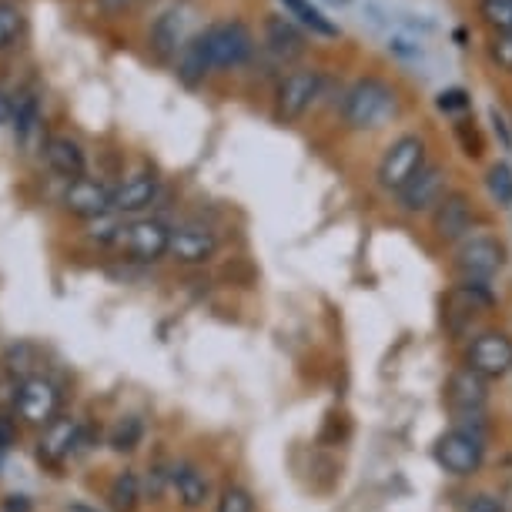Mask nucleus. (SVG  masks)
Returning a JSON list of instances; mask_svg holds the SVG:
<instances>
[{"instance_id":"6","label":"nucleus","mask_w":512,"mask_h":512,"mask_svg":"<svg viewBox=\"0 0 512 512\" xmlns=\"http://www.w3.org/2000/svg\"><path fill=\"white\" fill-rule=\"evenodd\" d=\"M482 459H486V446H482V436L469 429H449L446 436H439L436 442V462L449 476H476Z\"/></svg>"},{"instance_id":"20","label":"nucleus","mask_w":512,"mask_h":512,"mask_svg":"<svg viewBox=\"0 0 512 512\" xmlns=\"http://www.w3.org/2000/svg\"><path fill=\"white\" fill-rule=\"evenodd\" d=\"M278 4L285 7L288 17H295V24H302L305 31H312L315 37H338L342 34V27H338L322 7L312 4V0H278Z\"/></svg>"},{"instance_id":"16","label":"nucleus","mask_w":512,"mask_h":512,"mask_svg":"<svg viewBox=\"0 0 512 512\" xmlns=\"http://www.w3.org/2000/svg\"><path fill=\"white\" fill-rule=\"evenodd\" d=\"M188 41L191 37H188V11L185 7H171V11H164L151 27V44L161 57H178L181 51H185Z\"/></svg>"},{"instance_id":"36","label":"nucleus","mask_w":512,"mask_h":512,"mask_svg":"<svg viewBox=\"0 0 512 512\" xmlns=\"http://www.w3.org/2000/svg\"><path fill=\"white\" fill-rule=\"evenodd\" d=\"M14 98L7 94L4 88H0V124H7V121H14Z\"/></svg>"},{"instance_id":"34","label":"nucleus","mask_w":512,"mask_h":512,"mask_svg":"<svg viewBox=\"0 0 512 512\" xmlns=\"http://www.w3.org/2000/svg\"><path fill=\"white\" fill-rule=\"evenodd\" d=\"M489 121H492V131H496V138H502V148L512 151V134H509V124L506 118L499 114V108H489Z\"/></svg>"},{"instance_id":"28","label":"nucleus","mask_w":512,"mask_h":512,"mask_svg":"<svg viewBox=\"0 0 512 512\" xmlns=\"http://www.w3.org/2000/svg\"><path fill=\"white\" fill-rule=\"evenodd\" d=\"M34 124H37V98H34V94H24V98H17V104H14L17 138H24V134L31 131Z\"/></svg>"},{"instance_id":"1","label":"nucleus","mask_w":512,"mask_h":512,"mask_svg":"<svg viewBox=\"0 0 512 512\" xmlns=\"http://www.w3.org/2000/svg\"><path fill=\"white\" fill-rule=\"evenodd\" d=\"M399 111V94L382 77H355L342 94V121L349 131H379Z\"/></svg>"},{"instance_id":"3","label":"nucleus","mask_w":512,"mask_h":512,"mask_svg":"<svg viewBox=\"0 0 512 512\" xmlns=\"http://www.w3.org/2000/svg\"><path fill=\"white\" fill-rule=\"evenodd\" d=\"M325 74L318 67H292L275 88V118L292 124L305 118L315 108V101L322 98Z\"/></svg>"},{"instance_id":"7","label":"nucleus","mask_w":512,"mask_h":512,"mask_svg":"<svg viewBox=\"0 0 512 512\" xmlns=\"http://www.w3.org/2000/svg\"><path fill=\"white\" fill-rule=\"evenodd\" d=\"M449 195V171L442 164H425V168L409 181V188L399 191L402 211L409 215H432Z\"/></svg>"},{"instance_id":"30","label":"nucleus","mask_w":512,"mask_h":512,"mask_svg":"<svg viewBox=\"0 0 512 512\" xmlns=\"http://www.w3.org/2000/svg\"><path fill=\"white\" fill-rule=\"evenodd\" d=\"M255 509V502H251V492L241 489V486H228L221 492L218 499V512H251Z\"/></svg>"},{"instance_id":"40","label":"nucleus","mask_w":512,"mask_h":512,"mask_svg":"<svg viewBox=\"0 0 512 512\" xmlns=\"http://www.w3.org/2000/svg\"><path fill=\"white\" fill-rule=\"evenodd\" d=\"M332 4H345V0H332Z\"/></svg>"},{"instance_id":"5","label":"nucleus","mask_w":512,"mask_h":512,"mask_svg":"<svg viewBox=\"0 0 512 512\" xmlns=\"http://www.w3.org/2000/svg\"><path fill=\"white\" fill-rule=\"evenodd\" d=\"M201 34V44H205V54L211 67H241L251 61L255 54V34L248 31V24L241 21H218V24H208Z\"/></svg>"},{"instance_id":"18","label":"nucleus","mask_w":512,"mask_h":512,"mask_svg":"<svg viewBox=\"0 0 512 512\" xmlns=\"http://www.w3.org/2000/svg\"><path fill=\"white\" fill-rule=\"evenodd\" d=\"M44 158H47V164H51L54 175H61L67 181L84 178V164H88V161H84L81 144H77L74 138H64V134H54V138H47Z\"/></svg>"},{"instance_id":"21","label":"nucleus","mask_w":512,"mask_h":512,"mask_svg":"<svg viewBox=\"0 0 512 512\" xmlns=\"http://www.w3.org/2000/svg\"><path fill=\"white\" fill-rule=\"evenodd\" d=\"M211 71V61L205 54V44H201V34H191V41L185 44V51L178 54V77L181 84H188V88H198L201 81L208 77Z\"/></svg>"},{"instance_id":"12","label":"nucleus","mask_w":512,"mask_h":512,"mask_svg":"<svg viewBox=\"0 0 512 512\" xmlns=\"http://www.w3.org/2000/svg\"><path fill=\"white\" fill-rule=\"evenodd\" d=\"M218 251V235L205 225H178L171 228V248L168 255L178 258L181 265H201L208 262L211 255Z\"/></svg>"},{"instance_id":"22","label":"nucleus","mask_w":512,"mask_h":512,"mask_svg":"<svg viewBox=\"0 0 512 512\" xmlns=\"http://www.w3.org/2000/svg\"><path fill=\"white\" fill-rule=\"evenodd\" d=\"M171 482H175L178 499L185 502L188 509H201V506H205L208 479L201 476L198 466H191V462H181V466H175V472H171Z\"/></svg>"},{"instance_id":"15","label":"nucleus","mask_w":512,"mask_h":512,"mask_svg":"<svg viewBox=\"0 0 512 512\" xmlns=\"http://www.w3.org/2000/svg\"><path fill=\"white\" fill-rule=\"evenodd\" d=\"M17 412L31 425H51L57 412V389L47 379H24L17 389Z\"/></svg>"},{"instance_id":"17","label":"nucleus","mask_w":512,"mask_h":512,"mask_svg":"<svg viewBox=\"0 0 512 512\" xmlns=\"http://www.w3.org/2000/svg\"><path fill=\"white\" fill-rule=\"evenodd\" d=\"M158 198V178L141 171V175L124 178L118 188H114V211L118 215H138V211L151 208V201Z\"/></svg>"},{"instance_id":"10","label":"nucleus","mask_w":512,"mask_h":512,"mask_svg":"<svg viewBox=\"0 0 512 512\" xmlns=\"http://www.w3.org/2000/svg\"><path fill=\"white\" fill-rule=\"evenodd\" d=\"M432 231H436L439 241H452V245L469 238L472 231H476V208H472V198L462 195V191H449L446 201L432 211Z\"/></svg>"},{"instance_id":"32","label":"nucleus","mask_w":512,"mask_h":512,"mask_svg":"<svg viewBox=\"0 0 512 512\" xmlns=\"http://www.w3.org/2000/svg\"><path fill=\"white\" fill-rule=\"evenodd\" d=\"M114 215H118V211H111V215H101V218L88 221V235L98 238V241H118L124 225H118V218H114Z\"/></svg>"},{"instance_id":"11","label":"nucleus","mask_w":512,"mask_h":512,"mask_svg":"<svg viewBox=\"0 0 512 512\" xmlns=\"http://www.w3.org/2000/svg\"><path fill=\"white\" fill-rule=\"evenodd\" d=\"M446 402L456 415H472V419H479L489 402V379H482L479 372H472L469 365H462V369L449 375Z\"/></svg>"},{"instance_id":"31","label":"nucleus","mask_w":512,"mask_h":512,"mask_svg":"<svg viewBox=\"0 0 512 512\" xmlns=\"http://www.w3.org/2000/svg\"><path fill=\"white\" fill-rule=\"evenodd\" d=\"M469 91H462V88H446V91H439L436 94V108L442 114H459V111H469Z\"/></svg>"},{"instance_id":"13","label":"nucleus","mask_w":512,"mask_h":512,"mask_svg":"<svg viewBox=\"0 0 512 512\" xmlns=\"http://www.w3.org/2000/svg\"><path fill=\"white\" fill-rule=\"evenodd\" d=\"M64 205L71 215L84 218V221H94V218L111 215L114 211V191H108L101 181H94V178H77L67 185Z\"/></svg>"},{"instance_id":"27","label":"nucleus","mask_w":512,"mask_h":512,"mask_svg":"<svg viewBox=\"0 0 512 512\" xmlns=\"http://www.w3.org/2000/svg\"><path fill=\"white\" fill-rule=\"evenodd\" d=\"M486 54L492 67H499L502 74H512V31L509 34H489Z\"/></svg>"},{"instance_id":"33","label":"nucleus","mask_w":512,"mask_h":512,"mask_svg":"<svg viewBox=\"0 0 512 512\" xmlns=\"http://www.w3.org/2000/svg\"><path fill=\"white\" fill-rule=\"evenodd\" d=\"M462 512H506V502L499 496H492V492H476V496L466 499Z\"/></svg>"},{"instance_id":"26","label":"nucleus","mask_w":512,"mask_h":512,"mask_svg":"<svg viewBox=\"0 0 512 512\" xmlns=\"http://www.w3.org/2000/svg\"><path fill=\"white\" fill-rule=\"evenodd\" d=\"M141 436H144L141 419H134V415H124V419L114 422V429H111V436H108V446L114 452H134V449H138Z\"/></svg>"},{"instance_id":"25","label":"nucleus","mask_w":512,"mask_h":512,"mask_svg":"<svg viewBox=\"0 0 512 512\" xmlns=\"http://www.w3.org/2000/svg\"><path fill=\"white\" fill-rule=\"evenodd\" d=\"M486 188H489V198L496 201L499 208H512V164L509 161H496L486 171Z\"/></svg>"},{"instance_id":"29","label":"nucleus","mask_w":512,"mask_h":512,"mask_svg":"<svg viewBox=\"0 0 512 512\" xmlns=\"http://www.w3.org/2000/svg\"><path fill=\"white\" fill-rule=\"evenodd\" d=\"M17 31H21V11L7 0H0V51L14 41Z\"/></svg>"},{"instance_id":"39","label":"nucleus","mask_w":512,"mask_h":512,"mask_svg":"<svg viewBox=\"0 0 512 512\" xmlns=\"http://www.w3.org/2000/svg\"><path fill=\"white\" fill-rule=\"evenodd\" d=\"M71 512H94V509H84V506H74Z\"/></svg>"},{"instance_id":"9","label":"nucleus","mask_w":512,"mask_h":512,"mask_svg":"<svg viewBox=\"0 0 512 512\" xmlns=\"http://www.w3.org/2000/svg\"><path fill=\"white\" fill-rule=\"evenodd\" d=\"M466 365L482 379H506L512 372V338L506 332H482L472 338Z\"/></svg>"},{"instance_id":"19","label":"nucleus","mask_w":512,"mask_h":512,"mask_svg":"<svg viewBox=\"0 0 512 512\" xmlns=\"http://www.w3.org/2000/svg\"><path fill=\"white\" fill-rule=\"evenodd\" d=\"M81 446V425H77L74 419H57L47 425V432H44V439H41V459L47 462H61L67 459L71 452Z\"/></svg>"},{"instance_id":"35","label":"nucleus","mask_w":512,"mask_h":512,"mask_svg":"<svg viewBox=\"0 0 512 512\" xmlns=\"http://www.w3.org/2000/svg\"><path fill=\"white\" fill-rule=\"evenodd\" d=\"M14 436H17L14 422H11V419H7V415H0V452H4V449H11V446H14Z\"/></svg>"},{"instance_id":"2","label":"nucleus","mask_w":512,"mask_h":512,"mask_svg":"<svg viewBox=\"0 0 512 512\" xmlns=\"http://www.w3.org/2000/svg\"><path fill=\"white\" fill-rule=\"evenodd\" d=\"M425 164H429V151H425L422 134H402L385 148L379 168H375V178H379L382 191L399 195V191L409 188V181L419 175Z\"/></svg>"},{"instance_id":"37","label":"nucleus","mask_w":512,"mask_h":512,"mask_svg":"<svg viewBox=\"0 0 512 512\" xmlns=\"http://www.w3.org/2000/svg\"><path fill=\"white\" fill-rule=\"evenodd\" d=\"M4 509L7 512H31V502H27L24 496H7Z\"/></svg>"},{"instance_id":"4","label":"nucleus","mask_w":512,"mask_h":512,"mask_svg":"<svg viewBox=\"0 0 512 512\" xmlns=\"http://www.w3.org/2000/svg\"><path fill=\"white\" fill-rule=\"evenodd\" d=\"M506 258L509 251L496 235L472 231L456 245V272L462 275V282H489L506 268Z\"/></svg>"},{"instance_id":"8","label":"nucleus","mask_w":512,"mask_h":512,"mask_svg":"<svg viewBox=\"0 0 512 512\" xmlns=\"http://www.w3.org/2000/svg\"><path fill=\"white\" fill-rule=\"evenodd\" d=\"M118 245L128 251L134 262H158L171 248V228L158 218H141L121 228Z\"/></svg>"},{"instance_id":"23","label":"nucleus","mask_w":512,"mask_h":512,"mask_svg":"<svg viewBox=\"0 0 512 512\" xmlns=\"http://www.w3.org/2000/svg\"><path fill=\"white\" fill-rule=\"evenodd\" d=\"M108 499H111L114 512H134V509H138V499H141L138 476H134V472H121V476H114Z\"/></svg>"},{"instance_id":"14","label":"nucleus","mask_w":512,"mask_h":512,"mask_svg":"<svg viewBox=\"0 0 512 512\" xmlns=\"http://www.w3.org/2000/svg\"><path fill=\"white\" fill-rule=\"evenodd\" d=\"M265 47L282 64L298 61V57L308 51L305 27L295 24V21H288V17H282V14H268L265 17Z\"/></svg>"},{"instance_id":"24","label":"nucleus","mask_w":512,"mask_h":512,"mask_svg":"<svg viewBox=\"0 0 512 512\" xmlns=\"http://www.w3.org/2000/svg\"><path fill=\"white\" fill-rule=\"evenodd\" d=\"M479 21L489 34L512 31V0H479Z\"/></svg>"},{"instance_id":"38","label":"nucleus","mask_w":512,"mask_h":512,"mask_svg":"<svg viewBox=\"0 0 512 512\" xmlns=\"http://www.w3.org/2000/svg\"><path fill=\"white\" fill-rule=\"evenodd\" d=\"M104 4H108V7H124L128 0H104Z\"/></svg>"}]
</instances>
